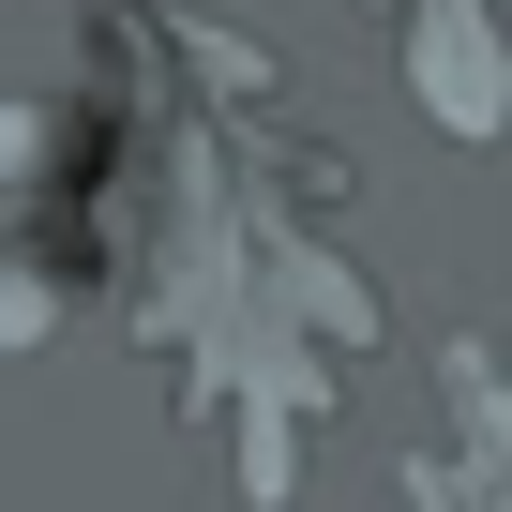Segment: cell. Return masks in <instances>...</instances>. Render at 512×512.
Instances as JSON below:
<instances>
[{"mask_svg": "<svg viewBox=\"0 0 512 512\" xmlns=\"http://www.w3.org/2000/svg\"><path fill=\"white\" fill-rule=\"evenodd\" d=\"M392 46H407V91L437 136H497L512 121V0H377Z\"/></svg>", "mask_w": 512, "mask_h": 512, "instance_id": "1", "label": "cell"}, {"mask_svg": "<svg viewBox=\"0 0 512 512\" xmlns=\"http://www.w3.org/2000/svg\"><path fill=\"white\" fill-rule=\"evenodd\" d=\"M467 362H482V377H497V392H512V347H467Z\"/></svg>", "mask_w": 512, "mask_h": 512, "instance_id": "2", "label": "cell"}]
</instances>
